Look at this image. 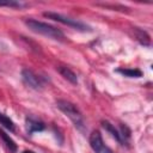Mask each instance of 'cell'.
<instances>
[{"label":"cell","instance_id":"obj_1","mask_svg":"<svg viewBox=\"0 0 153 153\" xmlns=\"http://www.w3.org/2000/svg\"><path fill=\"white\" fill-rule=\"evenodd\" d=\"M25 24L31 31H33L36 33H39V35H43L45 37H49V38H53V39H59V41H62L65 38L63 32L60 29H57V27H55L50 24L38 22V20L31 19V18L25 19Z\"/></svg>","mask_w":153,"mask_h":153},{"label":"cell","instance_id":"obj_2","mask_svg":"<svg viewBox=\"0 0 153 153\" xmlns=\"http://www.w3.org/2000/svg\"><path fill=\"white\" fill-rule=\"evenodd\" d=\"M57 108L73 122V124L75 126V128H78L79 130H84L85 129V124H84V118L81 112L79 111V109L71 102L65 100V99H59L56 102Z\"/></svg>","mask_w":153,"mask_h":153},{"label":"cell","instance_id":"obj_3","mask_svg":"<svg viewBox=\"0 0 153 153\" xmlns=\"http://www.w3.org/2000/svg\"><path fill=\"white\" fill-rule=\"evenodd\" d=\"M44 17L49 18V19H53L55 22H59V23H62L67 26H71V27H74L76 30H80V31H90V26H87L86 24L76 20V19H73V18H69V17H66L63 14H60V13H56V12H44L43 13Z\"/></svg>","mask_w":153,"mask_h":153},{"label":"cell","instance_id":"obj_4","mask_svg":"<svg viewBox=\"0 0 153 153\" xmlns=\"http://www.w3.org/2000/svg\"><path fill=\"white\" fill-rule=\"evenodd\" d=\"M90 146L96 153H114L108 146L104 145L102 135L98 130H94L90 135Z\"/></svg>","mask_w":153,"mask_h":153},{"label":"cell","instance_id":"obj_5","mask_svg":"<svg viewBox=\"0 0 153 153\" xmlns=\"http://www.w3.org/2000/svg\"><path fill=\"white\" fill-rule=\"evenodd\" d=\"M22 76H23L24 82H25L27 86H30V87H32V88H36V90H38V88L42 87L41 78H39L38 75H36L31 69H27V68L23 69V71H22Z\"/></svg>","mask_w":153,"mask_h":153},{"label":"cell","instance_id":"obj_6","mask_svg":"<svg viewBox=\"0 0 153 153\" xmlns=\"http://www.w3.org/2000/svg\"><path fill=\"white\" fill-rule=\"evenodd\" d=\"M57 71H59V73L67 80V81H69L71 84H78V78H76V74L72 71V69H69L68 67H65V66H59L57 67Z\"/></svg>","mask_w":153,"mask_h":153},{"label":"cell","instance_id":"obj_7","mask_svg":"<svg viewBox=\"0 0 153 153\" xmlns=\"http://www.w3.org/2000/svg\"><path fill=\"white\" fill-rule=\"evenodd\" d=\"M102 126H103V128H104L106 131H109V133L111 134V136H112V137H115V139H116V141H117L118 143L124 145V141H123V139H122V136H121L120 131L114 127V124H111V123H110V122H108V121H103V122H102Z\"/></svg>","mask_w":153,"mask_h":153},{"label":"cell","instance_id":"obj_8","mask_svg":"<svg viewBox=\"0 0 153 153\" xmlns=\"http://www.w3.org/2000/svg\"><path fill=\"white\" fill-rule=\"evenodd\" d=\"M44 129V124L33 118H26V130L29 134H33L36 131H41Z\"/></svg>","mask_w":153,"mask_h":153},{"label":"cell","instance_id":"obj_9","mask_svg":"<svg viewBox=\"0 0 153 153\" xmlns=\"http://www.w3.org/2000/svg\"><path fill=\"white\" fill-rule=\"evenodd\" d=\"M133 30H134V36H135V38H136L141 44H143V45H149V44H151L149 36L147 35L146 31H143V30H141V29H139V27H133Z\"/></svg>","mask_w":153,"mask_h":153},{"label":"cell","instance_id":"obj_10","mask_svg":"<svg viewBox=\"0 0 153 153\" xmlns=\"http://www.w3.org/2000/svg\"><path fill=\"white\" fill-rule=\"evenodd\" d=\"M116 72L121 73L122 75L128 76V78H140V76H142V72L140 69H136V68H118V69H116Z\"/></svg>","mask_w":153,"mask_h":153},{"label":"cell","instance_id":"obj_11","mask_svg":"<svg viewBox=\"0 0 153 153\" xmlns=\"http://www.w3.org/2000/svg\"><path fill=\"white\" fill-rule=\"evenodd\" d=\"M0 137L2 139V141H4L5 145L10 148L11 152H16V151H17V145H16V142H14L4 130H1V129H0Z\"/></svg>","mask_w":153,"mask_h":153},{"label":"cell","instance_id":"obj_12","mask_svg":"<svg viewBox=\"0 0 153 153\" xmlns=\"http://www.w3.org/2000/svg\"><path fill=\"white\" fill-rule=\"evenodd\" d=\"M0 124H2L10 131H13L14 130V123H13V121L10 117H7L6 115H4L2 112H0Z\"/></svg>","mask_w":153,"mask_h":153},{"label":"cell","instance_id":"obj_13","mask_svg":"<svg viewBox=\"0 0 153 153\" xmlns=\"http://www.w3.org/2000/svg\"><path fill=\"white\" fill-rule=\"evenodd\" d=\"M2 6H7V7H20L22 4L20 2H14V1H0V7Z\"/></svg>","mask_w":153,"mask_h":153},{"label":"cell","instance_id":"obj_14","mask_svg":"<svg viewBox=\"0 0 153 153\" xmlns=\"http://www.w3.org/2000/svg\"><path fill=\"white\" fill-rule=\"evenodd\" d=\"M23 153H35V152L33 151H24Z\"/></svg>","mask_w":153,"mask_h":153},{"label":"cell","instance_id":"obj_15","mask_svg":"<svg viewBox=\"0 0 153 153\" xmlns=\"http://www.w3.org/2000/svg\"><path fill=\"white\" fill-rule=\"evenodd\" d=\"M0 44H1V43H0Z\"/></svg>","mask_w":153,"mask_h":153}]
</instances>
